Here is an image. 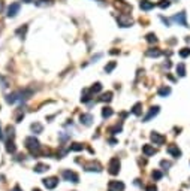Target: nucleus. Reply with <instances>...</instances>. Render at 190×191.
Returning a JSON list of instances; mask_svg holds the SVG:
<instances>
[{
    "label": "nucleus",
    "instance_id": "30",
    "mask_svg": "<svg viewBox=\"0 0 190 191\" xmlns=\"http://www.w3.org/2000/svg\"><path fill=\"white\" fill-rule=\"evenodd\" d=\"M32 130H33L35 133H41V132H42V125L41 124H32Z\"/></svg>",
    "mask_w": 190,
    "mask_h": 191
},
{
    "label": "nucleus",
    "instance_id": "31",
    "mask_svg": "<svg viewBox=\"0 0 190 191\" xmlns=\"http://www.w3.org/2000/svg\"><path fill=\"white\" fill-rule=\"evenodd\" d=\"M82 148H84V146H82L81 143H73V145L70 146V151H81Z\"/></svg>",
    "mask_w": 190,
    "mask_h": 191
},
{
    "label": "nucleus",
    "instance_id": "28",
    "mask_svg": "<svg viewBox=\"0 0 190 191\" xmlns=\"http://www.w3.org/2000/svg\"><path fill=\"white\" fill-rule=\"evenodd\" d=\"M115 6L117 8H126V9H132L129 5H126V3H123V0H117V3H115Z\"/></svg>",
    "mask_w": 190,
    "mask_h": 191
},
{
    "label": "nucleus",
    "instance_id": "15",
    "mask_svg": "<svg viewBox=\"0 0 190 191\" xmlns=\"http://www.w3.org/2000/svg\"><path fill=\"white\" fill-rule=\"evenodd\" d=\"M91 121H93V116L90 115V114H84V115H81V123H84L86 125H90L91 124Z\"/></svg>",
    "mask_w": 190,
    "mask_h": 191
},
{
    "label": "nucleus",
    "instance_id": "26",
    "mask_svg": "<svg viewBox=\"0 0 190 191\" xmlns=\"http://www.w3.org/2000/svg\"><path fill=\"white\" fill-rule=\"evenodd\" d=\"M189 55H190V48H183V50L180 51V57L186 58V57H189Z\"/></svg>",
    "mask_w": 190,
    "mask_h": 191
},
{
    "label": "nucleus",
    "instance_id": "3",
    "mask_svg": "<svg viewBox=\"0 0 190 191\" xmlns=\"http://www.w3.org/2000/svg\"><path fill=\"white\" fill-rule=\"evenodd\" d=\"M120 170V160L118 158H113L109 161V166H108V172L111 175H117Z\"/></svg>",
    "mask_w": 190,
    "mask_h": 191
},
{
    "label": "nucleus",
    "instance_id": "35",
    "mask_svg": "<svg viewBox=\"0 0 190 191\" xmlns=\"http://www.w3.org/2000/svg\"><path fill=\"white\" fill-rule=\"evenodd\" d=\"M160 164H162V167H169V166H171V163H169V161H162Z\"/></svg>",
    "mask_w": 190,
    "mask_h": 191
},
{
    "label": "nucleus",
    "instance_id": "37",
    "mask_svg": "<svg viewBox=\"0 0 190 191\" xmlns=\"http://www.w3.org/2000/svg\"><path fill=\"white\" fill-rule=\"evenodd\" d=\"M12 191H21V188H20V187H15V188H14Z\"/></svg>",
    "mask_w": 190,
    "mask_h": 191
},
{
    "label": "nucleus",
    "instance_id": "39",
    "mask_svg": "<svg viewBox=\"0 0 190 191\" xmlns=\"http://www.w3.org/2000/svg\"><path fill=\"white\" fill-rule=\"evenodd\" d=\"M35 191H41V190H35Z\"/></svg>",
    "mask_w": 190,
    "mask_h": 191
},
{
    "label": "nucleus",
    "instance_id": "19",
    "mask_svg": "<svg viewBox=\"0 0 190 191\" xmlns=\"http://www.w3.org/2000/svg\"><path fill=\"white\" fill-rule=\"evenodd\" d=\"M177 73H178L180 76H186V66H184L183 63L177 66Z\"/></svg>",
    "mask_w": 190,
    "mask_h": 191
},
{
    "label": "nucleus",
    "instance_id": "20",
    "mask_svg": "<svg viewBox=\"0 0 190 191\" xmlns=\"http://www.w3.org/2000/svg\"><path fill=\"white\" fill-rule=\"evenodd\" d=\"M100 90H102V85H100L99 82H96L95 85H93V87L90 88V93H91V94H96V93H99Z\"/></svg>",
    "mask_w": 190,
    "mask_h": 191
},
{
    "label": "nucleus",
    "instance_id": "13",
    "mask_svg": "<svg viewBox=\"0 0 190 191\" xmlns=\"http://www.w3.org/2000/svg\"><path fill=\"white\" fill-rule=\"evenodd\" d=\"M142 152H144L147 157H150V155H154L156 154V148H153L151 145H144V146H142Z\"/></svg>",
    "mask_w": 190,
    "mask_h": 191
},
{
    "label": "nucleus",
    "instance_id": "18",
    "mask_svg": "<svg viewBox=\"0 0 190 191\" xmlns=\"http://www.w3.org/2000/svg\"><path fill=\"white\" fill-rule=\"evenodd\" d=\"M168 94H171V88L169 87H162L159 90V96H162V97H166Z\"/></svg>",
    "mask_w": 190,
    "mask_h": 191
},
{
    "label": "nucleus",
    "instance_id": "22",
    "mask_svg": "<svg viewBox=\"0 0 190 191\" xmlns=\"http://www.w3.org/2000/svg\"><path fill=\"white\" fill-rule=\"evenodd\" d=\"M6 150H8V152H15V143H14V141H8V143H6Z\"/></svg>",
    "mask_w": 190,
    "mask_h": 191
},
{
    "label": "nucleus",
    "instance_id": "24",
    "mask_svg": "<svg viewBox=\"0 0 190 191\" xmlns=\"http://www.w3.org/2000/svg\"><path fill=\"white\" fill-rule=\"evenodd\" d=\"M113 114L114 112H113V109L111 108H105L104 111H102V116H104V118H109Z\"/></svg>",
    "mask_w": 190,
    "mask_h": 191
},
{
    "label": "nucleus",
    "instance_id": "8",
    "mask_svg": "<svg viewBox=\"0 0 190 191\" xmlns=\"http://www.w3.org/2000/svg\"><path fill=\"white\" fill-rule=\"evenodd\" d=\"M18 12H20V3H12L8 8V17H15Z\"/></svg>",
    "mask_w": 190,
    "mask_h": 191
},
{
    "label": "nucleus",
    "instance_id": "17",
    "mask_svg": "<svg viewBox=\"0 0 190 191\" xmlns=\"http://www.w3.org/2000/svg\"><path fill=\"white\" fill-rule=\"evenodd\" d=\"M142 103H136V105H135V106H133V109H132V114H133V115H141V114H142Z\"/></svg>",
    "mask_w": 190,
    "mask_h": 191
},
{
    "label": "nucleus",
    "instance_id": "21",
    "mask_svg": "<svg viewBox=\"0 0 190 191\" xmlns=\"http://www.w3.org/2000/svg\"><path fill=\"white\" fill-rule=\"evenodd\" d=\"M99 100H100V102H111V100H113V93L108 91L106 94H104V96H102Z\"/></svg>",
    "mask_w": 190,
    "mask_h": 191
},
{
    "label": "nucleus",
    "instance_id": "5",
    "mask_svg": "<svg viewBox=\"0 0 190 191\" xmlns=\"http://www.w3.org/2000/svg\"><path fill=\"white\" fill-rule=\"evenodd\" d=\"M172 21H175L177 24L183 25V27H189V25H187V20H186V12H180V14H177V15L172 18Z\"/></svg>",
    "mask_w": 190,
    "mask_h": 191
},
{
    "label": "nucleus",
    "instance_id": "14",
    "mask_svg": "<svg viewBox=\"0 0 190 191\" xmlns=\"http://www.w3.org/2000/svg\"><path fill=\"white\" fill-rule=\"evenodd\" d=\"M86 170H91V172H100L102 169H100V164H97V163H88L86 164Z\"/></svg>",
    "mask_w": 190,
    "mask_h": 191
},
{
    "label": "nucleus",
    "instance_id": "33",
    "mask_svg": "<svg viewBox=\"0 0 190 191\" xmlns=\"http://www.w3.org/2000/svg\"><path fill=\"white\" fill-rule=\"evenodd\" d=\"M153 178H154V179H160V178H162V172L154 170V172H153Z\"/></svg>",
    "mask_w": 190,
    "mask_h": 191
},
{
    "label": "nucleus",
    "instance_id": "12",
    "mask_svg": "<svg viewBox=\"0 0 190 191\" xmlns=\"http://www.w3.org/2000/svg\"><path fill=\"white\" fill-rule=\"evenodd\" d=\"M157 114H159V106H154V108H151V109H150V112H148L147 115H145L144 121H145V123H147V121H150V119H151L153 116H156Z\"/></svg>",
    "mask_w": 190,
    "mask_h": 191
},
{
    "label": "nucleus",
    "instance_id": "38",
    "mask_svg": "<svg viewBox=\"0 0 190 191\" xmlns=\"http://www.w3.org/2000/svg\"><path fill=\"white\" fill-rule=\"evenodd\" d=\"M2 137H3V134H2V130H0V139H2Z\"/></svg>",
    "mask_w": 190,
    "mask_h": 191
},
{
    "label": "nucleus",
    "instance_id": "2",
    "mask_svg": "<svg viewBox=\"0 0 190 191\" xmlns=\"http://www.w3.org/2000/svg\"><path fill=\"white\" fill-rule=\"evenodd\" d=\"M117 23L120 27H130V25L133 24V20L130 17L129 14H120L118 17H117Z\"/></svg>",
    "mask_w": 190,
    "mask_h": 191
},
{
    "label": "nucleus",
    "instance_id": "23",
    "mask_svg": "<svg viewBox=\"0 0 190 191\" xmlns=\"http://www.w3.org/2000/svg\"><path fill=\"white\" fill-rule=\"evenodd\" d=\"M45 170H48V166H46V164H38V166L35 167V172H38V173H42Z\"/></svg>",
    "mask_w": 190,
    "mask_h": 191
},
{
    "label": "nucleus",
    "instance_id": "4",
    "mask_svg": "<svg viewBox=\"0 0 190 191\" xmlns=\"http://www.w3.org/2000/svg\"><path fill=\"white\" fill-rule=\"evenodd\" d=\"M61 175H63V178H64L66 181H69V182H73V184L79 182V178H78V175L73 173V172H70V170H64V172H63Z\"/></svg>",
    "mask_w": 190,
    "mask_h": 191
},
{
    "label": "nucleus",
    "instance_id": "27",
    "mask_svg": "<svg viewBox=\"0 0 190 191\" xmlns=\"http://www.w3.org/2000/svg\"><path fill=\"white\" fill-rule=\"evenodd\" d=\"M147 41L150 42V43H153V42L156 43V42H157V37H156V34H154V33H148V34H147Z\"/></svg>",
    "mask_w": 190,
    "mask_h": 191
},
{
    "label": "nucleus",
    "instance_id": "1",
    "mask_svg": "<svg viewBox=\"0 0 190 191\" xmlns=\"http://www.w3.org/2000/svg\"><path fill=\"white\" fill-rule=\"evenodd\" d=\"M26 146H27V150L30 151L32 154H38V152H39V150H41V143H39V141H38V139H35L33 136H32V137H27V139H26Z\"/></svg>",
    "mask_w": 190,
    "mask_h": 191
},
{
    "label": "nucleus",
    "instance_id": "34",
    "mask_svg": "<svg viewBox=\"0 0 190 191\" xmlns=\"http://www.w3.org/2000/svg\"><path fill=\"white\" fill-rule=\"evenodd\" d=\"M145 191H157V188H156L154 185H148L147 188H145Z\"/></svg>",
    "mask_w": 190,
    "mask_h": 191
},
{
    "label": "nucleus",
    "instance_id": "32",
    "mask_svg": "<svg viewBox=\"0 0 190 191\" xmlns=\"http://www.w3.org/2000/svg\"><path fill=\"white\" fill-rule=\"evenodd\" d=\"M26 32H27V25H24V27L18 28V30H17V34H20V36L23 34V36H24V34H26Z\"/></svg>",
    "mask_w": 190,
    "mask_h": 191
},
{
    "label": "nucleus",
    "instance_id": "10",
    "mask_svg": "<svg viewBox=\"0 0 190 191\" xmlns=\"http://www.w3.org/2000/svg\"><path fill=\"white\" fill-rule=\"evenodd\" d=\"M168 152L175 158H178L181 155V151H180V148H178L177 145H169V146H168Z\"/></svg>",
    "mask_w": 190,
    "mask_h": 191
},
{
    "label": "nucleus",
    "instance_id": "7",
    "mask_svg": "<svg viewBox=\"0 0 190 191\" xmlns=\"http://www.w3.org/2000/svg\"><path fill=\"white\" fill-rule=\"evenodd\" d=\"M57 184H59V179L57 178H46V179H43V185L46 187V188H50V190H52V188H55L57 187Z\"/></svg>",
    "mask_w": 190,
    "mask_h": 191
},
{
    "label": "nucleus",
    "instance_id": "25",
    "mask_svg": "<svg viewBox=\"0 0 190 191\" xmlns=\"http://www.w3.org/2000/svg\"><path fill=\"white\" fill-rule=\"evenodd\" d=\"M159 6L162 9H166L171 6V0H160V3H159Z\"/></svg>",
    "mask_w": 190,
    "mask_h": 191
},
{
    "label": "nucleus",
    "instance_id": "6",
    "mask_svg": "<svg viewBox=\"0 0 190 191\" xmlns=\"http://www.w3.org/2000/svg\"><path fill=\"white\" fill-rule=\"evenodd\" d=\"M151 141L154 142V145H163L165 142H166V137H165V136H162L160 133H156V132H153V133H151Z\"/></svg>",
    "mask_w": 190,
    "mask_h": 191
},
{
    "label": "nucleus",
    "instance_id": "9",
    "mask_svg": "<svg viewBox=\"0 0 190 191\" xmlns=\"http://www.w3.org/2000/svg\"><path fill=\"white\" fill-rule=\"evenodd\" d=\"M124 190V184L118 182V181H113L109 182V191H123Z\"/></svg>",
    "mask_w": 190,
    "mask_h": 191
},
{
    "label": "nucleus",
    "instance_id": "36",
    "mask_svg": "<svg viewBox=\"0 0 190 191\" xmlns=\"http://www.w3.org/2000/svg\"><path fill=\"white\" fill-rule=\"evenodd\" d=\"M24 3H32V2H35V0H23Z\"/></svg>",
    "mask_w": 190,
    "mask_h": 191
},
{
    "label": "nucleus",
    "instance_id": "11",
    "mask_svg": "<svg viewBox=\"0 0 190 191\" xmlns=\"http://www.w3.org/2000/svg\"><path fill=\"white\" fill-rule=\"evenodd\" d=\"M139 8L142 9V11H150V9L154 8V3H153V2H150V0H141Z\"/></svg>",
    "mask_w": 190,
    "mask_h": 191
},
{
    "label": "nucleus",
    "instance_id": "29",
    "mask_svg": "<svg viewBox=\"0 0 190 191\" xmlns=\"http://www.w3.org/2000/svg\"><path fill=\"white\" fill-rule=\"evenodd\" d=\"M115 66H117V63H115V61H111V63H109L108 66L105 67V72H106V73H109V72H111V70H113Z\"/></svg>",
    "mask_w": 190,
    "mask_h": 191
},
{
    "label": "nucleus",
    "instance_id": "16",
    "mask_svg": "<svg viewBox=\"0 0 190 191\" xmlns=\"http://www.w3.org/2000/svg\"><path fill=\"white\" fill-rule=\"evenodd\" d=\"M147 55L148 57H159V55H162V51H159L157 48H151L147 51Z\"/></svg>",
    "mask_w": 190,
    "mask_h": 191
}]
</instances>
